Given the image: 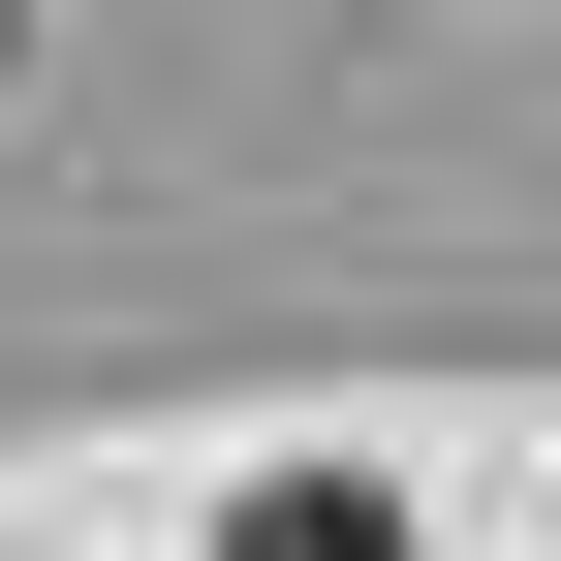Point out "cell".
<instances>
[{"label":"cell","mask_w":561,"mask_h":561,"mask_svg":"<svg viewBox=\"0 0 561 561\" xmlns=\"http://www.w3.org/2000/svg\"><path fill=\"white\" fill-rule=\"evenodd\" d=\"M219 561H405V500H343V468H280V500H250Z\"/></svg>","instance_id":"cell-1"}]
</instances>
